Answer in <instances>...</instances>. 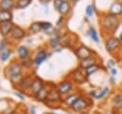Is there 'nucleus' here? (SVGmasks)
Segmentation results:
<instances>
[{
  "label": "nucleus",
  "mask_w": 122,
  "mask_h": 114,
  "mask_svg": "<svg viewBox=\"0 0 122 114\" xmlns=\"http://www.w3.org/2000/svg\"><path fill=\"white\" fill-rule=\"evenodd\" d=\"M118 25H119V20L117 16L108 14V15H105L102 19V26L107 30L113 31L117 28Z\"/></svg>",
  "instance_id": "1"
},
{
  "label": "nucleus",
  "mask_w": 122,
  "mask_h": 114,
  "mask_svg": "<svg viewBox=\"0 0 122 114\" xmlns=\"http://www.w3.org/2000/svg\"><path fill=\"white\" fill-rule=\"evenodd\" d=\"M89 106H90V101L87 100L86 98L80 96V97L76 100V102L71 105V108L73 111H75V112H80V111H83V110L87 109Z\"/></svg>",
  "instance_id": "2"
},
{
  "label": "nucleus",
  "mask_w": 122,
  "mask_h": 114,
  "mask_svg": "<svg viewBox=\"0 0 122 114\" xmlns=\"http://www.w3.org/2000/svg\"><path fill=\"white\" fill-rule=\"evenodd\" d=\"M120 45V40L119 38H116L114 36H112V37H109L107 38L106 40V43H105V47H106V50L109 52V53H112L114 52L115 50L118 49Z\"/></svg>",
  "instance_id": "3"
},
{
  "label": "nucleus",
  "mask_w": 122,
  "mask_h": 114,
  "mask_svg": "<svg viewBox=\"0 0 122 114\" xmlns=\"http://www.w3.org/2000/svg\"><path fill=\"white\" fill-rule=\"evenodd\" d=\"M75 54H76L77 57L80 58L81 60H83V59H85V58H88V57H90L92 56V50L89 49L87 46H84V45L78 47V48L76 49V51H75Z\"/></svg>",
  "instance_id": "4"
},
{
  "label": "nucleus",
  "mask_w": 122,
  "mask_h": 114,
  "mask_svg": "<svg viewBox=\"0 0 122 114\" xmlns=\"http://www.w3.org/2000/svg\"><path fill=\"white\" fill-rule=\"evenodd\" d=\"M72 88H73V83L71 80H64L57 85V90L60 93V95L68 94L70 91L72 90Z\"/></svg>",
  "instance_id": "5"
},
{
  "label": "nucleus",
  "mask_w": 122,
  "mask_h": 114,
  "mask_svg": "<svg viewBox=\"0 0 122 114\" xmlns=\"http://www.w3.org/2000/svg\"><path fill=\"white\" fill-rule=\"evenodd\" d=\"M20 73H21V65L19 63H12L9 67V74L10 77V80L12 81L13 79H18L20 80Z\"/></svg>",
  "instance_id": "6"
},
{
  "label": "nucleus",
  "mask_w": 122,
  "mask_h": 114,
  "mask_svg": "<svg viewBox=\"0 0 122 114\" xmlns=\"http://www.w3.org/2000/svg\"><path fill=\"white\" fill-rule=\"evenodd\" d=\"M109 14H112L114 16L122 14V3L117 0L113 1L109 8Z\"/></svg>",
  "instance_id": "7"
},
{
  "label": "nucleus",
  "mask_w": 122,
  "mask_h": 114,
  "mask_svg": "<svg viewBox=\"0 0 122 114\" xmlns=\"http://www.w3.org/2000/svg\"><path fill=\"white\" fill-rule=\"evenodd\" d=\"M61 99V95L60 93L58 92L57 88L56 89H51L49 90L48 92V95H47V99H46V102H51V103H54V102H57Z\"/></svg>",
  "instance_id": "8"
},
{
  "label": "nucleus",
  "mask_w": 122,
  "mask_h": 114,
  "mask_svg": "<svg viewBox=\"0 0 122 114\" xmlns=\"http://www.w3.org/2000/svg\"><path fill=\"white\" fill-rule=\"evenodd\" d=\"M112 104L115 110H117V111L122 110V95H121V93H117V94L113 95V97L112 99Z\"/></svg>",
  "instance_id": "9"
},
{
  "label": "nucleus",
  "mask_w": 122,
  "mask_h": 114,
  "mask_svg": "<svg viewBox=\"0 0 122 114\" xmlns=\"http://www.w3.org/2000/svg\"><path fill=\"white\" fill-rule=\"evenodd\" d=\"M96 63H97V58L94 56H92V57H90L88 58H85V59L81 60V62H80V68H82V69L85 70L88 67H90V66H92L93 64H96Z\"/></svg>",
  "instance_id": "10"
},
{
  "label": "nucleus",
  "mask_w": 122,
  "mask_h": 114,
  "mask_svg": "<svg viewBox=\"0 0 122 114\" xmlns=\"http://www.w3.org/2000/svg\"><path fill=\"white\" fill-rule=\"evenodd\" d=\"M44 87V84H43V81L39 79V78H36V79H34L33 80V81H32V83H31V85H30V90L32 91V93L35 95L38 91H40L42 88Z\"/></svg>",
  "instance_id": "11"
},
{
  "label": "nucleus",
  "mask_w": 122,
  "mask_h": 114,
  "mask_svg": "<svg viewBox=\"0 0 122 114\" xmlns=\"http://www.w3.org/2000/svg\"><path fill=\"white\" fill-rule=\"evenodd\" d=\"M82 69V68H81ZM81 69H78V70H75L74 72H73V76H72V78H73V80H75V81H77V82H84L85 80H86V79H87V76H86V73H85V71H82Z\"/></svg>",
  "instance_id": "12"
},
{
  "label": "nucleus",
  "mask_w": 122,
  "mask_h": 114,
  "mask_svg": "<svg viewBox=\"0 0 122 114\" xmlns=\"http://www.w3.org/2000/svg\"><path fill=\"white\" fill-rule=\"evenodd\" d=\"M11 29H12V24L10 23V21L0 23V34H1L3 35L8 34L10 32H11Z\"/></svg>",
  "instance_id": "13"
},
{
  "label": "nucleus",
  "mask_w": 122,
  "mask_h": 114,
  "mask_svg": "<svg viewBox=\"0 0 122 114\" xmlns=\"http://www.w3.org/2000/svg\"><path fill=\"white\" fill-rule=\"evenodd\" d=\"M79 97H80V95H78L77 93L70 94V95H68V96L65 98V100H64V103H65L67 106L71 107V105L76 102V100H77Z\"/></svg>",
  "instance_id": "14"
},
{
  "label": "nucleus",
  "mask_w": 122,
  "mask_h": 114,
  "mask_svg": "<svg viewBox=\"0 0 122 114\" xmlns=\"http://www.w3.org/2000/svg\"><path fill=\"white\" fill-rule=\"evenodd\" d=\"M32 81H33V79L30 76H27V77H24L23 79H21V80L19 81V85L22 89H28L30 87Z\"/></svg>",
  "instance_id": "15"
},
{
  "label": "nucleus",
  "mask_w": 122,
  "mask_h": 114,
  "mask_svg": "<svg viewBox=\"0 0 122 114\" xmlns=\"http://www.w3.org/2000/svg\"><path fill=\"white\" fill-rule=\"evenodd\" d=\"M46 58H47V52H46L45 50H40V51L37 53L36 57H35L34 63H35L36 65H40Z\"/></svg>",
  "instance_id": "16"
},
{
  "label": "nucleus",
  "mask_w": 122,
  "mask_h": 114,
  "mask_svg": "<svg viewBox=\"0 0 122 114\" xmlns=\"http://www.w3.org/2000/svg\"><path fill=\"white\" fill-rule=\"evenodd\" d=\"M11 35L15 38H21L25 35V32L18 26H14L11 29Z\"/></svg>",
  "instance_id": "17"
},
{
  "label": "nucleus",
  "mask_w": 122,
  "mask_h": 114,
  "mask_svg": "<svg viewBox=\"0 0 122 114\" xmlns=\"http://www.w3.org/2000/svg\"><path fill=\"white\" fill-rule=\"evenodd\" d=\"M14 5L13 0H1L0 1V10L9 11L10 10Z\"/></svg>",
  "instance_id": "18"
},
{
  "label": "nucleus",
  "mask_w": 122,
  "mask_h": 114,
  "mask_svg": "<svg viewBox=\"0 0 122 114\" xmlns=\"http://www.w3.org/2000/svg\"><path fill=\"white\" fill-rule=\"evenodd\" d=\"M10 19H11V13L10 11L0 10V23L10 21Z\"/></svg>",
  "instance_id": "19"
},
{
  "label": "nucleus",
  "mask_w": 122,
  "mask_h": 114,
  "mask_svg": "<svg viewBox=\"0 0 122 114\" xmlns=\"http://www.w3.org/2000/svg\"><path fill=\"white\" fill-rule=\"evenodd\" d=\"M48 92H49V90H47L46 87L44 86L40 91H38V92L35 94V98H36V100H38V101H46Z\"/></svg>",
  "instance_id": "20"
},
{
  "label": "nucleus",
  "mask_w": 122,
  "mask_h": 114,
  "mask_svg": "<svg viewBox=\"0 0 122 114\" xmlns=\"http://www.w3.org/2000/svg\"><path fill=\"white\" fill-rule=\"evenodd\" d=\"M70 10H71V6H70V3L67 1V0H64L63 1V3H62V5L60 6V8L58 9V11H59V12L61 13V14H66V13H68L69 11H70Z\"/></svg>",
  "instance_id": "21"
},
{
  "label": "nucleus",
  "mask_w": 122,
  "mask_h": 114,
  "mask_svg": "<svg viewBox=\"0 0 122 114\" xmlns=\"http://www.w3.org/2000/svg\"><path fill=\"white\" fill-rule=\"evenodd\" d=\"M109 93H110V87H109V86H105V87H103L99 92H97V94H96V96H95V99H97V100H102V99H104Z\"/></svg>",
  "instance_id": "22"
},
{
  "label": "nucleus",
  "mask_w": 122,
  "mask_h": 114,
  "mask_svg": "<svg viewBox=\"0 0 122 114\" xmlns=\"http://www.w3.org/2000/svg\"><path fill=\"white\" fill-rule=\"evenodd\" d=\"M99 68H100V66H99L97 63H96V64H93V65H92V66H90V67H88L87 69H85L86 76L89 77V76H91V75L96 73V72L99 70Z\"/></svg>",
  "instance_id": "23"
},
{
  "label": "nucleus",
  "mask_w": 122,
  "mask_h": 114,
  "mask_svg": "<svg viewBox=\"0 0 122 114\" xmlns=\"http://www.w3.org/2000/svg\"><path fill=\"white\" fill-rule=\"evenodd\" d=\"M88 33H89L91 38H92L95 43H98V42H99V36H98V34H97L96 30H95L93 27H90Z\"/></svg>",
  "instance_id": "24"
},
{
  "label": "nucleus",
  "mask_w": 122,
  "mask_h": 114,
  "mask_svg": "<svg viewBox=\"0 0 122 114\" xmlns=\"http://www.w3.org/2000/svg\"><path fill=\"white\" fill-rule=\"evenodd\" d=\"M18 54H19V57H21V58H27V57H28V55H29V51H28V49L26 48V47H24V46H21V47H19V49H18Z\"/></svg>",
  "instance_id": "25"
},
{
  "label": "nucleus",
  "mask_w": 122,
  "mask_h": 114,
  "mask_svg": "<svg viewBox=\"0 0 122 114\" xmlns=\"http://www.w3.org/2000/svg\"><path fill=\"white\" fill-rule=\"evenodd\" d=\"M30 2H31V0H18L16 6L19 9H23V8H26L28 5H30Z\"/></svg>",
  "instance_id": "26"
},
{
  "label": "nucleus",
  "mask_w": 122,
  "mask_h": 114,
  "mask_svg": "<svg viewBox=\"0 0 122 114\" xmlns=\"http://www.w3.org/2000/svg\"><path fill=\"white\" fill-rule=\"evenodd\" d=\"M30 31H31L33 34H36V33H38L40 30H42V27H41V25H40V22H36V23H33V24L30 26Z\"/></svg>",
  "instance_id": "27"
},
{
  "label": "nucleus",
  "mask_w": 122,
  "mask_h": 114,
  "mask_svg": "<svg viewBox=\"0 0 122 114\" xmlns=\"http://www.w3.org/2000/svg\"><path fill=\"white\" fill-rule=\"evenodd\" d=\"M40 25L42 27V30H44L46 32H49L50 30L52 29V25L50 22H40Z\"/></svg>",
  "instance_id": "28"
},
{
  "label": "nucleus",
  "mask_w": 122,
  "mask_h": 114,
  "mask_svg": "<svg viewBox=\"0 0 122 114\" xmlns=\"http://www.w3.org/2000/svg\"><path fill=\"white\" fill-rule=\"evenodd\" d=\"M58 43H59V38L57 36H54V37H52L50 40V45H51V48H56L57 45H58Z\"/></svg>",
  "instance_id": "29"
},
{
  "label": "nucleus",
  "mask_w": 122,
  "mask_h": 114,
  "mask_svg": "<svg viewBox=\"0 0 122 114\" xmlns=\"http://www.w3.org/2000/svg\"><path fill=\"white\" fill-rule=\"evenodd\" d=\"M85 11H86V14H87L89 17L92 16V15H93V7H92V5H88L87 8H86V10H85Z\"/></svg>",
  "instance_id": "30"
},
{
  "label": "nucleus",
  "mask_w": 122,
  "mask_h": 114,
  "mask_svg": "<svg viewBox=\"0 0 122 114\" xmlns=\"http://www.w3.org/2000/svg\"><path fill=\"white\" fill-rule=\"evenodd\" d=\"M10 51H8V50H4V51H2V53H1V56H0L1 59L5 61L7 58H9V57H10Z\"/></svg>",
  "instance_id": "31"
},
{
  "label": "nucleus",
  "mask_w": 122,
  "mask_h": 114,
  "mask_svg": "<svg viewBox=\"0 0 122 114\" xmlns=\"http://www.w3.org/2000/svg\"><path fill=\"white\" fill-rule=\"evenodd\" d=\"M63 1H64V0H54V1H53V6H54V8H55L56 10H58V9L60 8V6L62 5Z\"/></svg>",
  "instance_id": "32"
},
{
  "label": "nucleus",
  "mask_w": 122,
  "mask_h": 114,
  "mask_svg": "<svg viewBox=\"0 0 122 114\" xmlns=\"http://www.w3.org/2000/svg\"><path fill=\"white\" fill-rule=\"evenodd\" d=\"M114 65H115V61L113 59H108L107 61V66L108 68L112 69V68H114Z\"/></svg>",
  "instance_id": "33"
},
{
  "label": "nucleus",
  "mask_w": 122,
  "mask_h": 114,
  "mask_svg": "<svg viewBox=\"0 0 122 114\" xmlns=\"http://www.w3.org/2000/svg\"><path fill=\"white\" fill-rule=\"evenodd\" d=\"M110 73H111L112 77H115V76L117 75V70H116V68H112V69H110Z\"/></svg>",
  "instance_id": "34"
},
{
  "label": "nucleus",
  "mask_w": 122,
  "mask_h": 114,
  "mask_svg": "<svg viewBox=\"0 0 122 114\" xmlns=\"http://www.w3.org/2000/svg\"><path fill=\"white\" fill-rule=\"evenodd\" d=\"M0 49H1L2 51L6 50V42H5L4 40H1V41H0Z\"/></svg>",
  "instance_id": "35"
},
{
  "label": "nucleus",
  "mask_w": 122,
  "mask_h": 114,
  "mask_svg": "<svg viewBox=\"0 0 122 114\" xmlns=\"http://www.w3.org/2000/svg\"><path fill=\"white\" fill-rule=\"evenodd\" d=\"M96 94H97V92H96V91H91V92H90V95H91L92 97H94V98H95Z\"/></svg>",
  "instance_id": "36"
},
{
  "label": "nucleus",
  "mask_w": 122,
  "mask_h": 114,
  "mask_svg": "<svg viewBox=\"0 0 122 114\" xmlns=\"http://www.w3.org/2000/svg\"><path fill=\"white\" fill-rule=\"evenodd\" d=\"M119 40H120V42H122V33H121L120 35H119Z\"/></svg>",
  "instance_id": "37"
},
{
  "label": "nucleus",
  "mask_w": 122,
  "mask_h": 114,
  "mask_svg": "<svg viewBox=\"0 0 122 114\" xmlns=\"http://www.w3.org/2000/svg\"><path fill=\"white\" fill-rule=\"evenodd\" d=\"M70 1H71V2H73V3H75V2H77L78 0H70Z\"/></svg>",
  "instance_id": "38"
},
{
  "label": "nucleus",
  "mask_w": 122,
  "mask_h": 114,
  "mask_svg": "<svg viewBox=\"0 0 122 114\" xmlns=\"http://www.w3.org/2000/svg\"><path fill=\"white\" fill-rule=\"evenodd\" d=\"M43 114H50V113H43Z\"/></svg>",
  "instance_id": "39"
},
{
  "label": "nucleus",
  "mask_w": 122,
  "mask_h": 114,
  "mask_svg": "<svg viewBox=\"0 0 122 114\" xmlns=\"http://www.w3.org/2000/svg\"><path fill=\"white\" fill-rule=\"evenodd\" d=\"M120 93H121V95H122V89H121V92H120Z\"/></svg>",
  "instance_id": "40"
}]
</instances>
